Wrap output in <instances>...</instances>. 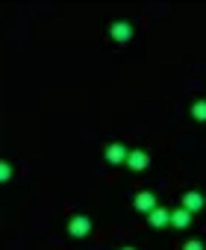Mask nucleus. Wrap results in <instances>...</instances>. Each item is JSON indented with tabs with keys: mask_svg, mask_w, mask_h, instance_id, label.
<instances>
[{
	"mask_svg": "<svg viewBox=\"0 0 206 250\" xmlns=\"http://www.w3.org/2000/svg\"><path fill=\"white\" fill-rule=\"evenodd\" d=\"M183 209H185V212H197V209H203V194H197V191H185V194H183Z\"/></svg>",
	"mask_w": 206,
	"mask_h": 250,
	"instance_id": "obj_5",
	"label": "nucleus"
},
{
	"mask_svg": "<svg viewBox=\"0 0 206 250\" xmlns=\"http://www.w3.org/2000/svg\"><path fill=\"white\" fill-rule=\"evenodd\" d=\"M183 250H203V244H200V241H185Z\"/></svg>",
	"mask_w": 206,
	"mask_h": 250,
	"instance_id": "obj_10",
	"label": "nucleus"
},
{
	"mask_svg": "<svg viewBox=\"0 0 206 250\" xmlns=\"http://www.w3.org/2000/svg\"><path fill=\"white\" fill-rule=\"evenodd\" d=\"M68 232H71L74 238H82L85 232H91V221H88L85 215H77V218H71V224H68Z\"/></svg>",
	"mask_w": 206,
	"mask_h": 250,
	"instance_id": "obj_1",
	"label": "nucleus"
},
{
	"mask_svg": "<svg viewBox=\"0 0 206 250\" xmlns=\"http://www.w3.org/2000/svg\"><path fill=\"white\" fill-rule=\"evenodd\" d=\"M150 224H153V227H165V224H171V212L156 206V209L150 212Z\"/></svg>",
	"mask_w": 206,
	"mask_h": 250,
	"instance_id": "obj_7",
	"label": "nucleus"
},
{
	"mask_svg": "<svg viewBox=\"0 0 206 250\" xmlns=\"http://www.w3.org/2000/svg\"><path fill=\"white\" fill-rule=\"evenodd\" d=\"M109 36H112L115 42H130V36H133V27H130L127 21H118V24H112V27H109Z\"/></svg>",
	"mask_w": 206,
	"mask_h": 250,
	"instance_id": "obj_3",
	"label": "nucleus"
},
{
	"mask_svg": "<svg viewBox=\"0 0 206 250\" xmlns=\"http://www.w3.org/2000/svg\"><path fill=\"white\" fill-rule=\"evenodd\" d=\"M133 206H136L139 212H147V215H150V212L156 209V197H153L150 191H142V194H136V200H133Z\"/></svg>",
	"mask_w": 206,
	"mask_h": 250,
	"instance_id": "obj_2",
	"label": "nucleus"
},
{
	"mask_svg": "<svg viewBox=\"0 0 206 250\" xmlns=\"http://www.w3.org/2000/svg\"><path fill=\"white\" fill-rule=\"evenodd\" d=\"M124 250H133V247H124Z\"/></svg>",
	"mask_w": 206,
	"mask_h": 250,
	"instance_id": "obj_11",
	"label": "nucleus"
},
{
	"mask_svg": "<svg viewBox=\"0 0 206 250\" xmlns=\"http://www.w3.org/2000/svg\"><path fill=\"white\" fill-rule=\"evenodd\" d=\"M127 162H130V168H133V171H144V168L150 165V156H147L144 150H133Z\"/></svg>",
	"mask_w": 206,
	"mask_h": 250,
	"instance_id": "obj_6",
	"label": "nucleus"
},
{
	"mask_svg": "<svg viewBox=\"0 0 206 250\" xmlns=\"http://www.w3.org/2000/svg\"><path fill=\"white\" fill-rule=\"evenodd\" d=\"M106 159H109L112 165H121L124 159H130V153H127L124 145H109V147H106Z\"/></svg>",
	"mask_w": 206,
	"mask_h": 250,
	"instance_id": "obj_4",
	"label": "nucleus"
},
{
	"mask_svg": "<svg viewBox=\"0 0 206 250\" xmlns=\"http://www.w3.org/2000/svg\"><path fill=\"white\" fill-rule=\"evenodd\" d=\"M188 221H191V215H188L185 209H177V212H171V224H174L177 229H185V227H188Z\"/></svg>",
	"mask_w": 206,
	"mask_h": 250,
	"instance_id": "obj_8",
	"label": "nucleus"
},
{
	"mask_svg": "<svg viewBox=\"0 0 206 250\" xmlns=\"http://www.w3.org/2000/svg\"><path fill=\"white\" fill-rule=\"evenodd\" d=\"M191 112H194V118H197V121H206V100H197Z\"/></svg>",
	"mask_w": 206,
	"mask_h": 250,
	"instance_id": "obj_9",
	"label": "nucleus"
}]
</instances>
